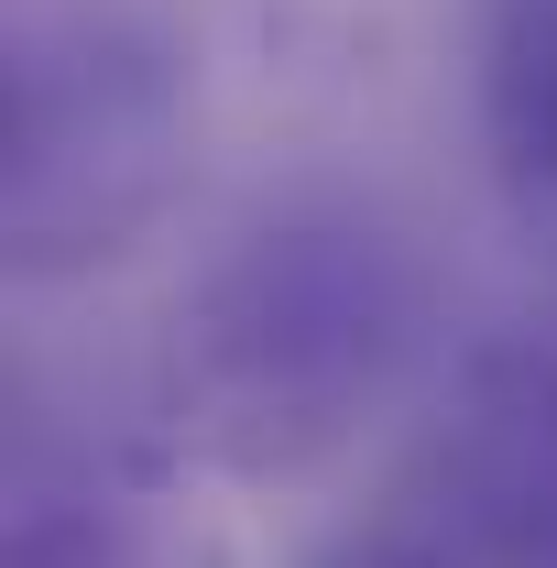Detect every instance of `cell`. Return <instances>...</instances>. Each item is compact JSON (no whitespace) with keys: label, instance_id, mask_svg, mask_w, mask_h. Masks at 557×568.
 I'll return each instance as SVG.
<instances>
[{"label":"cell","instance_id":"cell-2","mask_svg":"<svg viewBox=\"0 0 557 568\" xmlns=\"http://www.w3.org/2000/svg\"><path fill=\"white\" fill-rule=\"evenodd\" d=\"M198 153V55L142 0H44L0 44V252L77 284L153 241Z\"/></svg>","mask_w":557,"mask_h":568},{"label":"cell","instance_id":"cell-4","mask_svg":"<svg viewBox=\"0 0 557 568\" xmlns=\"http://www.w3.org/2000/svg\"><path fill=\"white\" fill-rule=\"evenodd\" d=\"M482 153L525 230L557 241V0H482Z\"/></svg>","mask_w":557,"mask_h":568},{"label":"cell","instance_id":"cell-5","mask_svg":"<svg viewBox=\"0 0 557 568\" xmlns=\"http://www.w3.org/2000/svg\"><path fill=\"white\" fill-rule=\"evenodd\" d=\"M0 568H164L142 514L88 481H22L11 525H0Z\"/></svg>","mask_w":557,"mask_h":568},{"label":"cell","instance_id":"cell-1","mask_svg":"<svg viewBox=\"0 0 557 568\" xmlns=\"http://www.w3.org/2000/svg\"><path fill=\"white\" fill-rule=\"evenodd\" d=\"M426 339V274L372 209L306 197L219 241L164 317V405L241 481L340 459Z\"/></svg>","mask_w":557,"mask_h":568},{"label":"cell","instance_id":"cell-6","mask_svg":"<svg viewBox=\"0 0 557 568\" xmlns=\"http://www.w3.org/2000/svg\"><path fill=\"white\" fill-rule=\"evenodd\" d=\"M295 568H470L426 514H350L328 536H306V558Z\"/></svg>","mask_w":557,"mask_h":568},{"label":"cell","instance_id":"cell-3","mask_svg":"<svg viewBox=\"0 0 557 568\" xmlns=\"http://www.w3.org/2000/svg\"><path fill=\"white\" fill-rule=\"evenodd\" d=\"M416 514L470 568H557V339H482L416 437Z\"/></svg>","mask_w":557,"mask_h":568}]
</instances>
